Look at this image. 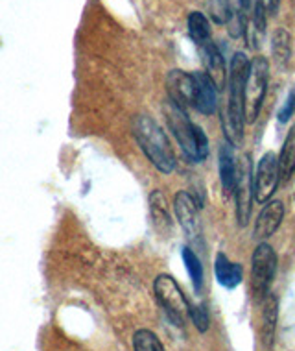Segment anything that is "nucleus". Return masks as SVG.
Instances as JSON below:
<instances>
[{
  "label": "nucleus",
  "mask_w": 295,
  "mask_h": 351,
  "mask_svg": "<svg viewBox=\"0 0 295 351\" xmlns=\"http://www.w3.org/2000/svg\"><path fill=\"white\" fill-rule=\"evenodd\" d=\"M164 119L168 124V130L179 143L181 150L192 163H201L209 156V139L205 132L194 124L187 115V109L179 108L172 100L164 104Z\"/></svg>",
  "instance_id": "nucleus-2"
},
{
  "label": "nucleus",
  "mask_w": 295,
  "mask_h": 351,
  "mask_svg": "<svg viewBox=\"0 0 295 351\" xmlns=\"http://www.w3.org/2000/svg\"><path fill=\"white\" fill-rule=\"evenodd\" d=\"M153 292H155L157 302L163 305V309L175 322V326H183L185 318L190 315V303L185 292L181 291L177 281L170 274H161L153 281Z\"/></svg>",
  "instance_id": "nucleus-5"
},
{
  "label": "nucleus",
  "mask_w": 295,
  "mask_h": 351,
  "mask_svg": "<svg viewBox=\"0 0 295 351\" xmlns=\"http://www.w3.org/2000/svg\"><path fill=\"white\" fill-rule=\"evenodd\" d=\"M133 135L139 143L140 150L144 152L153 167L161 174H172L175 170V156L164 130L153 119L144 115L135 117L133 121Z\"/></svg>",
  "instance_id": "nucleus-1"
},
{
  "label": "nucleus",
  "mask_w": 295,
  "mask_h": 351,
  "mask_svg": "<svg viewBox=\"0 0 295 351\" xmlns=\"http://www.w3.org/2000/svg\"><path fill=\"white\" fill-rule=\"evenodd\" d=\"M196 80V95H194V108L201 115H212L218 109V89L207 73H192Z\"/></svg>",
  "instance_id": "nucleus-12"
},
{
  "label": "nucleus",
  "mask_w": 295,
  "mask_h": 351,
  "mask_svg": "<svg viewBox=\"0 0 295 351\" xmlns=\"http://www.w3.org/2000/svg\"><path fill=\"white\" fill-rule=\"evenodd\" d=\"M279 170H281L283 182H288L295 174V124L290 128L288 135L284 139L283 150L279 154Z\"/></svg>",
  "instance_id": "nucleus-19"
},
{
  "label": "nucleus",
  "mask_w": 295,
  "mask_h": 351,
  "mask_svg": "<svg viewBox=\"0 0 295 351\" xmlns=\"http://www.w3.org/2000/svg\"><path fill=\"white\" fill-rule=\"evenodd\" d=\"M271 54L279 67H286L292 58V36L286 28H277L271 36Z\"/></svg>",
  "instance_id": "nucleus-18"
},
{
  "label": "nucleus",
  "mask_w": 295,
  "mask_h": 351,
  "mask_svg": "<svg viewBox=\"0 0 295 351\" xmlns=\"http://www.w3.org/2000/svg\"><path fill=\"white\" fill-rule=\"evenodd\" d=\"M295 113V91H290L286 102H284L283 109L279 111V122H288Z\"/></svg>",
  "instance_id": "nucleus-24"
},
{
  "label": "nucleus",
  "mask_w": 295,
  "mask_h": 351,
  "mask_svg": "<svg viewBox=\"0 0 295 351\" xmlns=\"http://www.w3.org/2000/svg\"><path fill=\"white\" fill-rule=\"evenodd\" d=\"M133 350L135 351H164L161 340L148 329H139L133 335Z\"/></svg>",
  "instance_id": "nucleus-22"
},
{
  "label": "nucleus",
  "mask_w": 295,
  "mask_h": 351,
  "mask_svg": "<svg viewBox=\"0 0 295 351\" xmlns=\"http://www.w3.org/2000/svg\"><path fill=\"white\" fill-rule=\"evenodd\" d=\"M284 220V204L281 200H270L268 204H264L262 211L259 213L257 217V222H255V231L253 237L259 239V241H264V239H270L277 233V230L281 228Z\"/></svg>",
  "instance_id": "nucleus-10"
},
{
  "label": "nucleus",
  "mask_w": 295,
  "mask_h": 351,
  "mask_svg": "<svg viewBox=\"0 0 295 351\" xmlns=\"http://www.w3.org/2000/svg\"><path fill=\"white\" fill-rule=\"evenodd\" d=\"M181 257H183V263H185L188 276L192 279L194 291L201 292V287H203V267H201V261L196 255V252L192 248H188V246L181 248Z\"/></svg>",
  "instance_id": "nucleus-21"
},
{
  "label": "nucleus",
  "mask_w": 295,
  "mask_h": 351,
  "mask_svg": "<svg viewBox=\"0 0 295 351\" xmlns=\"http://www.w3.org/2000/svg\"><path fill=\"white\" fill-rule=\"evenodd\" d=\"M166 91H168V100L177 104L179 108H194V95H196L194 74L177 69L170 71L166 76Z\"/></svg>",
  "instance_id": "nucleus-9"
},
{
  "label": "nucleus",
  "mask_w": 295,
  "mask_h": 351,
  "mask_svg": "<svg viewBox=\"0 0 295 351\" xmlns=\"http://www.w3.org/2000/svg\"><path fill=\"white\" fill-rule=\"evenodd\" d=\"M259 2L268 15H275L279 10V4H281V0H259Z\"/></svg>",
  "instance_id": "nucleus-25"
},
{
  "label": "nucleus",
  "mask_w": 295,
  "mask_h": 351,
  "mask_svg": "<svg viewBox=\"0 0 295 351\" xmlns=\"http://www.w3.org/2000/svg\"><path fill=\"white\" fill-rule=\"evenodd\" d=\"M262 315H260V339L264 344L266 350L273 348V339H275V331H277V318H279V300L273 294L262 300Z\"/></svg>",
  "instance_id": "nucleus-14"
},
{
  "label": "nucleus",
  "mask_w": 295,
  "mask_h": 351,
  "mask_svg": "<svg viewBox=\"0 0 295 351\" xmlns=\"http://www.w3.org/2000/svg\"><path fill=\"white\" fill-rule=\"evenodd\" d=\"M214 274H216L218 283L225 287V289H236L238 285L242 283L244 279V270H242V265L238 263H233V261L227 257L225 254L216 255L214 259Z\"/></svg>",
  "instance_id": "nucleus-15"
},
{
  "label": "nucleus",
  "mask_w": 295,
  "mask_h": 351,
  "mask_svg": "<svg viewBox=\"0 0 295 351\" xmlns=\"http://www.w3.org/2000/svg\"><path fill=\"white\" fill-rule=\"evenodd\" d=\"M266 17H268V13L264 12V8L260 6V2H257L253 15L247 21L246 30V39L253 50H259L262 47V41L266 37Z\"/></svg>",
  "instance_id": "nucleus-17"
},
{
  "label": "nucleus",
  "mask_w": 295,
  "mask_h": 351,
  "mask_svg": "<svg viewBox=\"0 0 295 351\" xmlns=\"http://www.w3.org/2000/svg\"><path fill=\"white\" fill-rule=\"evenodd\" d=\"M199 52H201V58H203L205 73L214 82L218 91H222L223 87L227 85V82H229V71L225 67V58H223L220 49L212 41H209L203 47H199Z\"/></svg>",
  "instance_id": "nucleus-11"
},
{
  "label": "nucleus",
  "mask_w": 295,
  "mask_h": 351,
  "mask_svg": "<svg viewBox=\"0 0 295 351\" xmlns=\"http://www.w3.org/2000/svg\"><path fill=\"white\" fill-rule=\"evenodd\" d=\"M268 82H270V63L262 56H257L249 65L246 93H244L246 122H255L259 119L266 93H268Z\"/></svg>",
  "instance_id": "nucleus-3"
},
{
  "label": "nucleus",
  "mask_w": 295,
  "mask_h": 351,
  "mask_svg": "<svg viewBox=\"0 0 295 351\" xmlns=\"http://www.w3.org/2000/svg\"><path fill=\"white\" fill-rule=\"evenodd\" d=\"M187 26L188 34H190V39L198 45V49L211 41V23H209V19H207L201 12L190 13V15H188Z\"/></svg>",
  "instance_id": "nucleus-20"
},
{
  "label": "nucleus",
  "mask_w": 295,
  "mask_h": 351,
  "mask_svg": "<svg viewBox=\"0 0 295 351\" xmlns=\"http://www.w3.org/2000/svg\"><path fill=\"white\" fill-rule=\"evenodd\" d=\"M277 272V254L271 244L260 243L251 257V289L257 302H262L270 294V287Z\"/></svg>",
  "instance_id": "nucleus-4"
},
{
  "label": "nucleus",
  "mask_w": 295,
  "mask_h": 351,
  "mask_svg": "<svg viewBox=\"0 0 295 351\" xmlns=\"http://www.w3.org/2000/svg\"><path fill=\"white\" fill-rule=\"evenodd\" d=\"M236 196V220L240 228H246L251 218V206L255 200L253 185V167H251V156L246 154L238 167V182L235 189Z\"/></svg>",
  "instance_id": "nucleus-6"
},
{
  "label": "nucleus",
  "mask_w": 295,
  "mask_h": 351,
  "mask_svg": "<svg viewBox=\"0 0 295 351\" xmlns=\"http://www.w3.org/2000/svg\"><path fill=\"white\" fill-rule=\"evenodd\" d=\"M190 318H192L194 326L198 327V331L201 333H205L207 329H209V315H207L205 307H194L190 305Z\"/></svg>",
  "instance_id": "nucleus-23"
},
{
  "label": "nucleus",
  "mask_w": 295,
  "mask_h": 351,
  "mask_svg": "<svg viewBox=\"0 0 295 351\" xmlns=\"http://www.w3.org/2000/svg\"><path fill=\"white\" fill-rule=\"evenodd\" d=\"M174 213L183 231L190 241L199 239L201 226H199V204L192 194L187 191H179L174 196Z\"/></svg>",
  "instance_id": "nucleus-8"
},
{
  "label": "nucleus",
  "mask_w": 295,
  "mask_h": 351,
  "mask_svg": "<svg viewBox=\"0 0 295 351\" xmlns=\"http://www.w3.org/2000/svg\"><path fill=\"white\" fill-rule=\"evenodd\" d=\"M150 211L157 230L163 231V233H170V231H172V218H170L168 211V200H166V196H164L163 191L157 189V191L151 193Z\"/></svg>",
  "instance_id": "nucleus-16"
},
{
  "label": "nucleus",
  "mask_w": 295,
  "mask_h": 351,
  "mask_svg": "<svg viewBox=\"0 0 295 351\" xmlns=\"http://www.w3.org/2000/svg\"><path fill=\"white\" fill-rule=\"evenodd\" d=\"M281 182V170H279V158L273 152H268L260 158L257 170L253 176L255 185V202L257 204H268L271 196L277 191V185Z\"/></svg>",
  "instance_id": "nucleus-7"
},
{
  "label": "nucleus",
  "mask_w": 295,
  "mask_h": 351,
  "mask_svg": "<svg viewBox=\"0 0 295 351\" xmlns=\"http://www.w3.org/2000/svg\"><path fill=\"white\" fill-rule=\"evenodd\" d=\"M218 167H220V183H222V191L225 198H231L235 194L236 182H238V165H236L235 154H233V146L227 145L220 146L218 152Z\"/></svg>",
  "instance_id": "nucleus-13"
}]
</instances>
